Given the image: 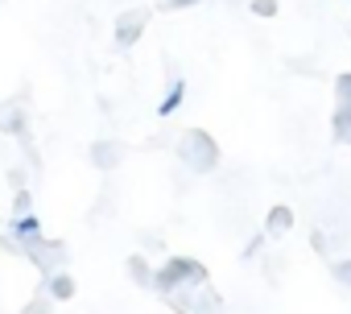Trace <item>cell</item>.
Wrapping results in <instances>:
<instances>
[{
    "label": "cell",
    "mask_w": 351,
    "mask_h": 314,
    "mask_svg": "<svg viewBox=\"0 0 351 314\" xmlns=\"http://www.w3.org/2000/svg\"><path fill=\"white\" fill-rule=\"evenodd\" d=\"M178 162H182L186 170H195V174H211L215 162H219V149H215V141H211L203 128H191V132L178 141Z\"/></svg>",
    "instance_id": "obj_1"
},
{
    "label": "cell",
    "mask_w": 351,
    "mask_h": 314,
    "mask_svg": "<svg viewBox=\"0 0 351 314\" xmlns=\"http://www.w3.org/2000/svg\"><path fill=\"white\" fill-rule=\"evenodd\" d=\"M203 277H207V273H203L199 261L173 256V261H165V269L153 273V289H157V293H173V289H182V285H199Z\"/></svg>",
    "instance_id": "obj_2"
},
{
    "label": "cell",
    "mask_w": 351,
    "mask_h": 314,
    "mask_svg": "<svg viewBox=\"0 0 351 314\" xmlns=\"http://www.w3.org/2000/svg\"><path fill=\"white\" fill-rule=\"evenodd\" d=\"M145 17H149L145 9L120 13V17H116V42H120V46H132V42L141 38V25H145Z\"/></svg>",
    "instance_id": "obj_3"
},
{
    "label": "cell",
    "mask_w": 351,
    "mask_h": 314,
    "mask_svg": "<svg viewBox=\"0 0 351 314\" xmlns=\"http://www.w3.org/2000/svg\"><path fill=\"white\" fill-rule=\"evenodd\" d=\"M13 240L29 252L38 240H42V224L34 219V211H25V215H13Z\"/></svg>",
    "instance_id": "obj_4"
},
{
    "label": "cell",
    "mask_w": 351,
    "mask_h": 314,
    "mask_svg": "<svg viewBox=\"0 0 351 314\" xmlns=\"http://www.w3.org/2000/svg\"><path fill=\"white\" fill-rule=\"evenodd\" d=\"M120 157H124V145H120V141H95V145H91V162H95L99 170H116Z\"/></svg>",
    "instance_id": "obj_5"
},
{
    "label": "cell",
    "mask_w": 351,
    "mask_h": 314,
    "mask_svg": "<svg viewBox=\"0 0 351 314\" xmlns=\"http://www.w3.org/2000/svg\"><path fill=\"white\" fill-rule=\"evenodd\" d=\"M29 256H34L42 269H54V265H62V261H66V244H54V240H38V244L29 248Z\"/></svg>",
    "instance_id": "obj_6"
},
{
    "label": "cell",
    "mask_w": 351,
    "mask_h": 314,
    "mask_svg": "<svg viewBox=\"0 0 351 314\" xmlns=\"http://www.w3.org/2000/svg\"><path fill=\"white\" fill-rule=\"evenodd\" d=\"M182 99H186V83H182V79H173L169 91H165V99L157 104V112H161V116H173V112L182 108Z\"/></svg>",
    "instance_id": "obj_7"
},
{
    "label": "cell",
    "mask_w": 351,
    "mask_h": 314,
    "mask_svg": "<svg viewBox=\"0 0 351 314\" xmlns=\"http://www.w3.org/2000/svg\"><path fill=\"white\" fill-rule=\"evenodd\" d=\"M71 293H75V277H66V273H54V277H50V298L66 302Z\"/></svg>",
    "instance_id": "obj_8"
},
{
    "label": "cell",
    "mask_w": 351,
    "mask_h": 314,
    "mask_svg": "<svg viewBox=\"0 0 351 314\" xmlns=\"http://www.w3.org/2000/svg\"><path fill=\"white\" fill-rule=\"evenodd\" d=\"M128 273H132V281H136V285H153V273H149L145 256H132V261H128Z\"/></svg>",
    "instance_id": "obj_9"
},
{
    "label": "cell",
    "mask_w": 351,
    "mask_h": 314,
    "mask_svg": "<svg viewBox=\"0 0 351 314\" xmlns=\"http://www.w3.org/2000/svg\"><path fill=\"white\" fill-rule=\"evenodd\" d=\"M269 224H273V232H285V224H289V211H273V219H269Z\"/></svg>",
    "instance_id": "obj_10"
},
{
    "label": "cell",
    "mask_w": 351,
    "mask_h": 314,
    "mask_svg": "<svg viewBox=\"0 0 351 314\" xmlns=\"http://www.w3.org/2000/svg\"><path fill=\"white\" fill-rule=\"evenodd\" d=\"M25 211H29V191H21V195H17V207H13V215H25Z\"/></svg>",
    "instance_id": "obj_11"
},
{
    "label": "cell",
    "mask_w": 351,
    "mask_h": 314,
    "mask_svg": "<svg viewBox=\"0 0 351 314\" xmlns=\"http://www.w3.org/2000/svg\"><path fill=\"white\" fill-rule=\"evenodd\" d=\"M252 9H256V13H265V17H269V13H273V9H277V5H273V0H256V5H252Z\"/></svg>",
    "instance_id": "obj_12"
},
{
    "label": "cell",
    "mask_w": 351,
    "mask_h": 314,
    "mask_svg": "<svg viewBox=\"0 0 351 314\" xmlns=\"http://www.w3.org/2000/svg\"><path fill=\"white\" fill-rule=\"evenodd\" d=\"M186 5H195V0H169V9H186Z\"/></svg>",
    "instance_id": "obj_13"
},
{
    "label": "cell",
    "mask_w": 351,
    "mask_h": 314,
    "mask_svg": "<svg viewBox=\"0 0 351 314\" xmlns=\"http://www.w3.org/2000/svg\"><path fill=\"white\" fill-rule=\"evenodd\" d=\"M25 314H50V310H46V306H29Z\"/></svg>",
    "instance_id": "obj_14"
}]
</instances>
